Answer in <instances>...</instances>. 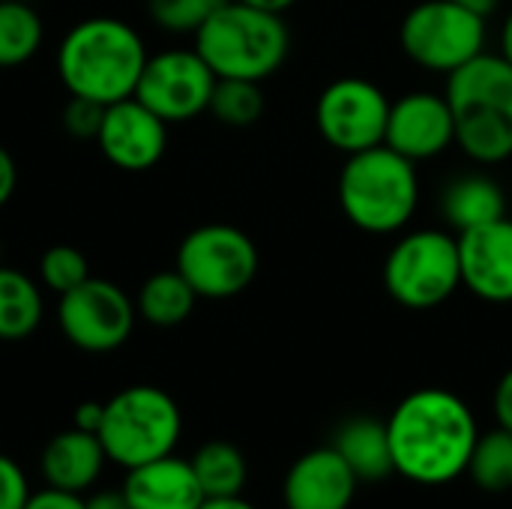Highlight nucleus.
<instances>
[{
  "label": "nucleus",
  "mask_w": 512,
  "mask_h": 509,
  "mask_svg": "<svg viewBox=\"0 0 512 509\" xmlns=\"http://www.w3.org/2000/svg\"><path fill=\"white\" fill-rule=\"evenodd\" d=\"M441 210L447 225L462 234L507 216V198L498 180L486 174H462L447 183L441 195Z\"/></svg>",
  "instance_id": "nucleus-20"
},
{
  "label": "nucleus",
  "mask_w": 512,
  "mask_h": 509,
  "mask_svg": "<svg viewBox=\"0 0 512 509\" xmlns=\"http://www.w3.org/2000/svg\"><path fill=\"white\" fill-rule=\"evenodd\" d=\"M144 36L123 18L93 15L66 30L57 45V78L69 96L114 105L135 96L147 66Z\"/></svg>",
  "instance_id": "nucleus-2"
},
{
  "label": "nucleus",
  "mask_w": 512,
  "mask_h": 509,
  "mask_svg": "<svg viewBox=\"0 0 512 509\" xmlns=\"http://www.w3.org/2000/svg\"><path fill=\"white\" fill-rule=\"evenodd\" d=\"M15 186H18V168H15V159L12 153L0 144V207L9 204V198L15 195Z\"/></svg>",
  "instance_id": "nucleus-32"
},
{
  "label": "nucleus",
  "mask_w": 512,
  "mask_h": 509,
  "mask_svg": "<svg viewBox=\"0 0 512 509\" xmlns=\"http://www.w3.org/2000/svg\"><path fill=\"white\" fill-rule=\"evenodd\" d=\"M102 117H105V105L93 102V99H81V96H69V102L63 105V129L78 138V141H96L99 135V126H102Z\"/></svg>",
  "instance_id": "nucleus-29"
},
{
  "label": "nucleus",
  "mask_w": 512,
  "mask_h": 509,
  "mask_svg": "<svg viewBox=\"0 0 512 509\" xmlns=\"http://www.w3.org/2000/svg\"><path fill=\"white\" fill-rule=\"evenodd\" d=\"M462 285L486 303H512V219L456 234Z\"/></svg>",
  "instance_id": "nucleus-15"
},
{
  "label": "nucleus",
  "mask_w": 512,
  "mask_h": 509,
  "mask_svg": "<svg viewBox=\"0 0 512 509\" xmlns=\"http://www.w3.org/2000/svg\"><path fill=\"white\" fill-rule=\"evenodd\" d=\"M393 468L417 486H444L468 471L480 438L474 411L450 390L426 387L405 396L387 420Z\"/></svg>",
  "instance_id": "nucleus-1"
},
{
  "label": "nucleus",
  "mask_w": 512,
  "mask_h": 509,
  "mask_svg": "<svg viewBox=\"0 0 512 509\" xmlns=\"http://www.w3.org/2000/svg\"><path fill=\"white\" fill-rule=\"evenodd\" d=\"M228 0H147V12L165 33H198L204 21L219 12Z\"/></svg>",
  "instance_id": "nucleus-28"
},
{
  "label": "nucleus",
  "mask_w": 512,
  "mask_h": 509,
  "mask_svg": "<svg viewBox=\"0 0 512 509\" xmlns=\"http://www.w3.org/2000/svg\"><path fill=\"white\" fill-rule=\"evenodd\" d=\"M45 315L42 285L27 273L0 267V342H21L33 336Z\"/></svg>",
  "instance_id": "nucleus-21"
},
{
  "label": "nucleus",
  "mask_w": 512,
  "mask_h": 509,
  "mask_svg": "<svg viewBox=\"0 0 512 509\" xmlns=\"http://www.w3.org/2000/svg\"><path fill=\"white\" fill-rule=\"evenodd\" d=\"M84 509H132L123 489H102L84 498Z\"/></svg>",
  "instance_id": "nucleus-35"
},
{
  "label": "nucleus",
  "mask_w": 512,
  "mask_h": 509,
  "mask_svg": "<svg viewBox=\"0 0 512 509\" xmlns=\"http://www.w3.org/2000/svg\"><path fill=\"white\" fill-rule=\"evenodd\" d=\"M240 3H249V6H255V9H267V12L285 15L297 0H240Z\"/></svg>",
  "instance_id": "nucleus-37"
},
{
  "label": "nucleus",
  "mask_w": 512,
  "mask_h": 509,
  "mask_svg": "<svg viewBox=\"0 0 512 509\" xmlns=\"http://www.w3.org/2000/svg\"><path fill=\"white\" fill-rule=\"evenodd\" d=\"M198 509H258L252 507L249 501H243V495H234V498H207Z\"/></svg>",
  "instance_id": "nucleus-36"
},
{
  "label": "nucleus",
  "mask_w": 512,
  "mask_h": 509,
  "mask_svg": "<svg viewBox=\"0 0 512 509\" xmlns=\"http://www.w3.org/2000/svg\"><path fill=\"white\" fill-rule=\"evenodd\" d=\"M0 267H3V243H0Z\"/></svg>",
  "instance_id": "nucleus-40"
},
{
  "label": "nucleus",
  "mask_w": 512,
  "mask_h": 509,
  "mask_svg": "<svg viewBox=\"0 0 512 509\" xmlns=\"http://www.w3.org/2000/svg\"><path fill=\"white\" fill-rule=\"evenodd\" d=\"M174 267L195 288L198 300H231L255 282L261 258L246 231L210 222L180 240Z\"/></svg>",
  "instance_id": "nucleus-8"
},
{
  "label": "nucleus",
  "mask_w": 512,
  "mask_h": 509,
  "mask_svg": "<svg viewBox=\"0 0 512 509\" xmlns=\"http://www.w3.org/2000/svg\"><path fill=\"white\" fill-rule=\"evenodd\" d=\"M192 48L204 57L216 78L264 81L285 63L291 33L282 15L228 0L204 21Z\"/></svg>",
  "instance_id": "nucleus-5"
},
{
  "label": "nucleus",
  "mask_w": 512,
  "mask_h": 509,
  "mask_svg": "<svg viewBox=\"0 0 512 509\" xmlns=\"http://www.w3.org/2000/svg\"><path fill=\"white\" fill-rule=\"evenodd\" d=\"M135 321V300L111 279L90 276L57 300V327L63 339L87 354H111L123 348Z\"/></svg>",
  "instance_id": "nucleus-10"
},
{
  "label": "nucleus",
  "mask_w": 512,
  "mask_h": 509,
  "mask_svg": "<svg viewBox=\"0 0 512 509\" xmlns=\"http://www.w3.org/2000/svg\"><path fill=\"white\" fill-rule=\"evenodd\" d=\"M384 144L417 162L435 159L456 144V123L444 93L411 90L390 105Z\"/></svg>",
  "instance_id": "nucleus-13"
},
{
  "label": "nucleus",
  "mask_w": 512,
  "mask_h": 509,
  "mask_svg": "<svg viewBox=\"0 0 512 509\" xmlns=\"http://www.w3.org/2000/svg\"><path fill=\"white\" fill-rule=\"evenodd\" d=\"M213 87L216 75L195 48H168L147 57L135 99L165 123H186L210 108Z\"/></svg>",
  "instance_id": "nucleus-12"
},
{
  "label": "nucleus",
  "mask_w": 512,
  "mask_h": 509,
  "mask_svg": "<svg viewBox=\"0 0 512 509\" xmlns=\"http://www.w3.org/2000/svg\"><path fill=\"white\" fill-rule=\"evenodd\" d=\"M105 462H108V456H105V447H102L99 435L72 426V429L54 435L42 447L39 471H42L45 486L84 495L102 477Z\"/></svg>",
  "instance_id": "nucleus-18"
},
{
  "label": "nucleus",
  "mask_w": 512,
  "mask_h": 509,
  "mask_svg": "<svg viewBox=\"0 0 512 509\" xmlns=\"http://www.w3.org/2000/svg\"><path fill=\"white\" fill-rule=\"evenodd\" d=\"M87 279H90V264H87L81 249H75L69 243H57V246L42 252V258H39V282L48 291H54L57 297L78 288Z\"/></svg>",
  "instance_id": "nucleus-27"
},
{
  "label": "nucleus",
  "mask_w": 512,
  "mask_h": 509,
  "mask_svg": "<svg viewBox=\"0 0 512 509\" xmlns=\"http://www.w3.org/2000/svg\"><path fill=\"white\" fill-rule=\"evenodd\" d=\"M102 156L120 171H150L168 150V123L135 96L105 105L96 135Z\"/></svg>",
  "instance_id": "nucleus-14"
},
{
  "label": "nucleus",
  "mask_w": 512,
  "mask_h": 509,
  "mask_svg": "<svg viewBox=\"0 0 512 509\" xmlns=\"http://www.w3.org/2000/svg\"><path fill=\"white\" fill-rule=\"evenodd\" d=\"M456 3L465 6V9H471V12H477V15H483V18H489L498 9L501 0H456Z\"/></svg>",
  "instance_id": "nucleus-38"
},
{
  "label": "nucleus",
  "mask_w": 512,
  "mask_h": 509,
  "mask_svg": "<svg viewBox=\"0 0 512 509\" xmlns=\"http://www.w3.org/2000/svg\"><path fill=\"white\" fill-rule=\"evenodd\" d=\"M456 144L477 165H501L512 156V63L483 51L447 75L444 90Z\"/></svg>",
  "instance_id": "nucleus-3"
},
{
  "label": "nucleus",
  "mask_w": 512,
  "mask_h": 509,
  "mask_svg": "<svg viewBox=\"0 0 512 509\" xmlns=\"http://www.w3.org/2000/svg\"><path fill=\"white\" fill-rule=\"evenodd\" d=\"M123 492L132 509H198L207 501L192 462L174 453L126 471Z\"/></svg>",
  "instance_id": "nucleus-17"
},
{
  "label": "nucleus",
  "mask_w": 512,
  "mask_h": 509,
  "mask_svg": "<svg viewBox=\"0 0 512 509\" xmlns=\"http://www.w3.org/2000/svg\"><path fill=\"white\" fill-rule=\"evenodd\" d=\"M468 474L471 480L489 492V495H501L512 489V432L498 426L489 435H480L468 462Z\"/></svg>",
  "instance_id": "nucleus-25"
},
{
  "label": "nucleus",
  "mask_w": 512,
  "mask_h": 509,
  "mask_svg": "<svg viewBox=\"0 0 512 509\" xmlns=\"http://www.w3.org/2000/svg\"><path fill=\"white\" fill-rule=\"evenodd\" d=\"M222 126L231 129H249L264 114V93L261 81L246 78H216L210 108H207Z\"/></svg>",
  "instance_id": "nucleus-26"
},
{
  "label": "nucleus",
  "mask_w": 512,
  "mask_h": 509,
  "mask_svg": "<svg viewBox=\"0 0 512 509\" xmlns=\"http://www.w3.org/2000/svg\"><path fill=\"white\" fill-rule=\"evenodd\" d=\"M360 480L333 447H318L300 456L282 486L285 509H348Z\"/></svg>",
  "instance_id": "nucleus-16"
},
{
  "label": "nucleus",
  "mask_w": 512,
  "mask_h": 509,
  "mask_svg": "<svg viewBox=\"0 0 512 509\" xmlns=\"http://www.w3.org/2000/svg\"><path fill=\"white\" fill-rule=\"evenodd\" d=\"M486 33V18L456 0H423L405 15L399 42L420 69L450 75L486 51Z\"/></svg>",
  "instance_id": "nucleus-9"
},
{
  "label": "nucleus",
  "mask_w": 512,
  "mask_h": 509,
  "mask_svg": "<svg viewBox=\"0 0 512 509\" xmlns=\"http://www.w3.org/2000/svg\"><path fill=\"white\" fill-rule=\"evenodd\" d=\"M390 105L393 102L375 81L345 75L321 90L315 102V126L333 150L351 156L384 144Z\"/></svg>",
  "instance_id": "nucleus-11"
},
{
  "label": "nucleus",
  "mask_w": 512,
  "mask_h": 509,
  "mask_svg": "<svg viewBox=\"0 0 512 509\" xmlns=\"http://www.w3.org/2000/svg\"><path fill=\"white\" fill-rule=\"evenodd\" d=\"M339 204L345 219L366 234L402 231L420 204V177L411 159L387 144L351 153L339 174Z\"/></svg>",
  "instance_id": "nucleus-4"
},
{
  "label": "nucleus",
  "mask_w": 512,
  "mask_h": 509,
  "mask_svg": "<svg viewBox=\"0 0 512 509\" xmlns=\"http://www.w3.org/2000/svg\"><path fill=\"white\" fill-rule=\"evenodd\" d=\"M24 509H84V498L75 495V492H63V489H39V492H30Z\"/></svg>",
  "instance_id": "nucleus-31"
},
{
  "label": "nucleus",
  "mask_w": 512,
  "mask_h": 509,
  "mask_svg": "<svg viewBox=\"0 0 512 509\" xmlns=\"http://www.w3.org/2000/svg\"><path fill=\"white\" fill-rule=\"evenodd\" d=\"M189 462H192V471L201 483L204 498L243 495L246 480H249V465H246V456L234 444L207 441L204 447H198V453Z\"/></svg>",
  "instance_id": "nucleus-23"
},
{
  "label": "nucleus",
  "mask_w": 512,
  "mask_h": 509,
  "mask_svg": "<svg viewBox=\"0 0 512 509\" xmlns=\"http://www.w3.org/2000/svg\"><path fill=\"white\" fill-rule=\"evenodd\" d=\"M330 447L348 462V468L354 471V477L360 483H381L390 474H396L393 450H390V432H387L384 420L354 417L336 429Z\"/></svg>",
  "instance_id": "nucleus-19"
},
{
  "label": "nucleus",
  "mask_w": 512,
  "mask_h": 509,
  "mask_svg": "<svg viewBox=\"0 0 512 509\" xmlns=\"http://www.w3.org/2000/svg\"><path fill=\"white\" fill-rule=\"evenodd\" d=\"M384 288L399 306L414 312L447 303L462 288L459 237L420 228L396 240L384 261Z\"/></svg>",
  "instance_id": "nucleus-7"
},
{
  "label": "nucleus",
  "mask_w": 512,
  "mask_h": 509,
  "mask_svg": "<svg viewBox=\"0 0 512 509\" xmlns=\"http://www.w3.org/2000/svg\"><path fill=\"white\" fill-rule=\"evenodd\" d=\"M501 54L512 63V12L507 15L504 27H501Z\"/></svg>",
  "instance_id": "nucleus-39"
},
{
  "label": "nucleus",
  "mask_w": 512,
  "mask_h": 509,
  "mask_svg": "<svg viewBox=\"0 0 512 509\" xmlns=\"http://www.w3.org/2000/svg\"><path fill=\"white\" fill-rule=\"evenodd\" d=\"M102 414H105V402H81L75 408V429H84V432H99L102 426Z\"/></svg>",
  "instance_id": "nucleus-34"
},
{
  "label": "nucleus",
  "mask_w": 512,
  "mask_h": 509,
  "mask_svg": "<svg viewBox=\"0 0 512 509\" xmlns=\"http://www.w3.org/2000/svg\"><path fill=\"white\" fill-rule=\"evenodd\" d=\"M495 417L504 429L512 432V369H507V375L498 381L495 390Z\"/></svg>",
  "instance_id": "nucleus-33"
},
{
  "label": "nucleus",
  "mask_w": 512,
  "mask_h": 509,
  "mask_svg": "<svg viewBox=\"0 0 512 509\" xmlns=\"http://www.w3.org/2000/svg\"><path fill=\"white\" fill-rule=\"evenodd\" d=\"M198 303L195 288L183 279V273L174 270H159L150 279H144L138 297H135V309L138 318H144L153 327H177L183 324L192 309Z\"/></svg>",
  "instance_id": "nucleus-22"
},
{
  "label": "nucleus",
  "mask_w": 512,
  "mask_h": 509,
  "mask_svg": "<svg viewBox=\"0 0 512 509\" xmlns=\"http://www.w3.org/2000/svg\"><path fill=\"white\" fill-rule=\"evenodd\" d=\"M42 39V15L27 0H0V69H15L33 60Z\"/></svg>",
  "instance_id": "nucleus-24"
},
{
  "label": "nucleus",
  "mask_w": 512,
  "mask_h": 509,
  "mask_svg": "<svg viewBox=\"0 0 512 509\" xmlns=\"http://www.w3.org/2000/svg\"><path fill=\"white\" fill-rule=\"evenodd\" d=\"M30 498V486L24 471L0 453V509H24Z\"/></svg>",
  "instance_id": "nucleus-30"
},
{
  "label": "nucleus",
  "mask_w": 512,
  "mask_h": 509,
  "mask_svg": "<svg viewBox=\"0 0 512 509\" xmlns=\"http://www.w3.org/2000/svg\"><path fill=\"white\" fill-rule=\"evenodd\" d=\"M183 432V414L177 402L150 384H135L114 393L105 402L99 441L108 462L132 471L153 459L171 456Z\"/></svg>",
  "instance_id": "nucleus-6"
}]
</instances>
